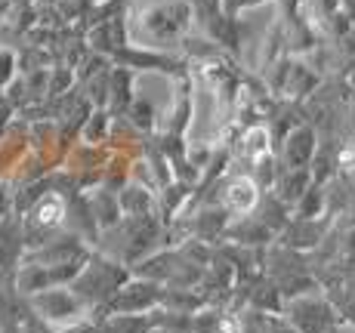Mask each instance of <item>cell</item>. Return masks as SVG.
Returning <instances> with one entry per match:
<instances>
[{
    "label": "cell",
    "mask_w": 355,
    "mask_h": 333,
    "mask_svg": "<svg viewBox=\"0 0 355 333\" xmlns=\"http://www.w3.org/2000/svg\"><path fill=\"white\" fill-rule=\"evenodd\" d=\"M40 312H44L46 318H71L74 312H78V305H74L71 296L59 294V296H44V300L37 303Z\"/></svg>",
    "instance_id": "6da1fadb"
},
{
    "label": "cell",
    "mask_w": 355,
    "mask_h": 333,
    "mask_svg": "<svg viewBox=\"0 0 355 333\" xmlns=\"http://www.w3.org/2000/svg\"><path fill=\"white\" fill-rule=\"evenodd\" d=\"M229 201H232V207H238V210L254 207V201H257L254 186H250V182H235L232 192H229Z\"/></svg>",
    "instance_id": "7a4b0ae2"
},
{
    "label": "cell",
    "mask_w": 355,
    "mask_h": 333,
    "mask_svg": "<svg viewBox=\"0 0 355 333\" xmlns=\"http://www.w3.org/2000/svg\"><path fill=\"white\" fill-rule=\"evenodd\" d=\"M244 152L254 154V158H257V154H263V152H266V130H254V133H250V136H248V145H244Z\"/></svg>",
    "instance_id": "3957f363"
},
{
    "label": "cell",
    "mask_w": 355,
    "mask_h": 333,
    "mask_svg": "<svg viewBox=\"0 0 355 333\" xmlns=\"http://www.w3.org/2000/svg\"><path fill=\"white\" fill-rule=\"evenodd\" d=\"M343 161H346V164H349V170H355V145L349 148V152H346L343 154Z\"/></svg>",
    "instance_id": "277c9868"
},
{
    "label": "cell",
    "mask_w": 355,
    "mask_h": 333,
    "mask_svg": "<svg viewBox=\"0 0 355 333\" xmlns=\"http://www.w3.org/2000/svg\"><path fill=\"white\" fill-rule=\"evenodd\" d=\"M152 333H176V330H152Z\"/></svg>",
    "instance_id": "5b68a950"
}]
</instances>
